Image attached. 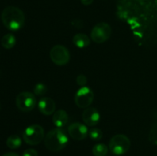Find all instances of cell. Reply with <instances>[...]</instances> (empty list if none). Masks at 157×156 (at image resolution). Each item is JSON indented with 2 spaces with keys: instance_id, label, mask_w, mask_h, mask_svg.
Wrapping results in <instances>:
<instances>
[{
  "instance_id": "cell-3",
  "label": "cell",
  "mask_w": 157,
  "mask_h": 156,
  "mask_svg": "<svg viewBox=\"0 0 157 156\" xmlns=\"http://www.w3.org/2000/svg\"><path fill=\"white\" fill-rule=\"evenodd\" d=\"M130 140L124 134L113 136L109 142V149L116 155H121L129 151L130 148Z\"/></svg>"
},
{
  "instance_id": "cell-24",
  "label": "cell",
  "mask_w": 157,
  "mask_h": 156,
  "mask_svg": "<svg viewBox=\"0 0 157 156\" xmlns=\"http://www.w3.org/2000/svg\"><path fill=\"white\" fill-rule=\"evenodd\" d=\"M116 156H121V155H116Z\"/></svg>"
},
{
  "instance_id": "cell-10",
  "label": "cell",
  "mask_w": 157,
  "mask_h": 156,
  "mask_svg": "<svg viewBox=\"0 0 157 156\" xmlns=\"http://www.w3.org/2000/svg\"><path fill=\"white\" fill-rule=\"evenodd\" d=\"M82 119L87 126H95L101 119V115L94 107H87L82 113Z\"/></svg>"
},
{
  "instance_id": "cell-14",
  "label": "cell",
  "mask_w": 157,
  "mask_h": 156,
  "mask_svg": "<svg viewBox=\"0 0 157 156\" xmlns=\"http://www.w3.org/2000/svg\"><path fill=\"white\" fill-rule=\"evenodd\" d=\"M22 141L18 135H11L6 140V145L11 149H17L21 145Z\"/></svg>"
},
{
  "instance_id": "cell-7",
  "label": "cell",
  "mask_w": 157,
  "mask_h": 156,
  "mask_svg": "<svg viewBox=\"0 0 157 156\" xmlns=\"http://www.w3.org/2000/svg\"><path fill=\"white\" fill-rule=\"evenodd\" d=\"M94 99V94L88 87H81L75 96V102L79 108L86 109L90 106Z\"/></svg>"
},
{
  "instance_id": "cell-4",
  "label": "cell",
  "mask_w": 157,
  "mask_h": 156,
  "mask_svg": "<svg viewBox=\"0 0 157 156\" xmlns=\"http://www.w3.org/2000/svg\"><path fill=\"white\" fill-rule=\"evenodd\" d=\"M23 139L28 145H36L44 139V130L40 125H29L23 132Z\"/></svg>"
},
{
  "instance_id": "cell-6",
  "label": "cell",
  "mask_w": 157,
  "mask_h": 156,
  "mask_svg": "<svg viewBox=\"0 0 157 156\" xmlns=\"http://www.w3.org/2000/svg\"><path fill=\"white\" fill-rule=\"evenodd\" d=\"M17 108L22 112H30L36 106V98L35 94L28 91L20 93L15 100Z\"/></svg>"
},
{
  "instance_id": "cell-1",
  "label": "cell",
  "mask_w": 157,
  "mask_h": 156,
  "mask_svg": "<svg viewBox=\"0 0 157 156\" xmlns=\"http://www.w3.org/2000/svg\"><path fill=\"white\" fill-rule=\"evenodd\" d=\"M2 21L7 29L11 31H18L25 24L24 12L15 6H7L2 12Z\"/></svg>"
},
{
  "instance_id": "cell-20",
  "label": "cell",
  "mask_w": 157,
  "mask_h": 156,
  "mask_svg": "<svg viewBox=\"0 0 157 156\" xmlns=\"http://www.w3.org/2000/svg\"><path fill=\"white\" fill-rule=\"evenodd\" d=\"M76 82L77 84H78V85L81 86V87H84V86L87 84V77H86L84 74L78 75V76H77Z\"/></svg>"
},
{
  "instance_id": "cell-5",
  "label": "cell",
  "mask_w": 157,
  "mask_h": 156,
  "mask_svg": "<svg viewBox=\"0 0 157 156\" xmlns=\"http://www.w3.org/2000/svg\"><path fill=\"white\" fill-rule=\"evenodd\" d=\"M111 35V27L106 22L97 24L90 32V38L94 43L101 44L110 38Z\"/></svg>"
},
{
  "instance_id": "cell-8",
  "label": "cell",
  "mask_w": 157,
  "mask_h": 156,
  "mask_svg": "<svg viewBox=\"0 0 157 156\" xmlns=\"http://www.w3.org/2000/svg\"><path fill=\"white\" fill-rule=\"evenodd\" d=\"M50 58L58 66H64L69 62L71 58L68 49L63 45H55L51 49Z\"/></svg>"
},
{
  "instance_id": "cell-16",
  "label": "cell",
  "mask_w": 157,
  "mask_h": 156,
  "mask_svg": "<svg viewBox=\"0 0 157 156\" xmlns=\"http://www.w3.org/2000/svg\"><path fill=\"white\" fill-rule=\"evenodd\" d=\"M109 147L105 144H96L92 148V153L94 156H106L108 153Z\"/></svg>"
},
{
  "instance_id": "cell-15",
  "label": "cell",
  "mask_w": 157,
  "mask_h": 156,
  "mask_svg": "<svg viewBox=\"0 0 157 156\" xmlns=\"http://www.w3.org/2000/svg\"><path fill=\"white\" fill-rule=\"evenodd\" d=\"M16 43V38L12 34H6L2 37L1 41L2 46L6 49H12Z\"/></svg>"
},
{
  "instance_id": "cell-13",
  "label": "cell",
  "mask_w": 157,
  "mask_h": 156,
  "mask_svg": "<svg viewBox=\"0 0 157 156\" xmlns=\"http://www.w3.org/2000/svg\"><path fill=\"white\" fill-rule=\"evenodd\" d=\"M72 41H73L74 44L79 48H84V47H88L90 44V38L87 35L83 33L76 34L73 37Z\"/></svg>"
},
{
  "instance_id": "cell-21",
  "label": "cell",
  "mask_w": 157,
  "mask_h": 156,
  "mask_svg": "<svg viewBox=\"0 0 157 156\" xmlns=\"http://www.w3.org/2000/svg\"><path fill=\"white\" fill-rule=\"evenodd\" d=\"M22 156H38V153L34 148H28L23 152Z\"/></svg>"
},
{
  "instance_id": "cell-22",
  "label": "cell",
  "mask_w": 157,
  "mask_h": 156,
  "mask_svg": "<svg viewBox=\"0 0 157 156\" xmlns=\"http://www.w3.org/2000/svg\"><path fill=\"white\" fill-rule=\"evenodd\" d=\"M81 2L84 6H90V4H92L94 0H81Z\"/></svg>"
},
{
  "instance_id": "cell-2",
  "label": "cell",
  "mask_w": 157,
  "mask_h": 156,
  "mask_svg": "<svg viewBox=\"0 0 157 156\" xmlns=\"http://www.w3.org/2000/svg\"><path fill=\"white\" fill-rule=\"evenodd\" d=\"M44 145L52 152H58L68 143V136L63 128H55L50 130L44 136Z\"/></svg>"
},
{
  "instance_id": "cell-23",
  "label": "cell",
  "mask_w": 157,
  "mask_h": 156,
  "mask_svg": "<svg viewBox=\"0 0 157 156\" xmlns=\"http://www.w3.org/2000/svg\"><path fill=\"white\" fill-rule=\"evenodd\" d=\"M2 156H19V155L15 152H8L3 154Z\"/></svg>"
},
{
  "instance_id": "cell-11",
  "label": "cell",
  "mask_w": 157,
  "mask_h": 156,
  "mask_svg": "<svg viewBox=\"0 0 157 156\" xmlns=\"http://www.w3.org/2000/svg\"><path fill=\"white\" fill-rule=\"evenodd\" d=\"M38 108L44 116H51L55 113L56 105L55 101L52 98L42 97L38 102Z\"/></svg>"
},
{
  "instance_id": "cell-17",
  "label": "cell",
  "mask_w": 157,
  "mask_h": 156,
  "mask_svg": "<svg viewBox=\"0 0 157 156\" xmlns=\"http://www.w3.org/2000/svg\"><path fill=\"white\" fill-rule=\"evenodd\" d=\"M88 136L93 141H100L103 138V132L100 128H92L89 130Z\"/></svg>"
},
{
  "instance_id": "cell-12",
  "label": "cell",
  "mask_w": 157,
  "mask_h": 156,
  "mask_svg": "<svg viewBox=\"0 0 157 156\" xmlns=\"http://www.w3.org/2000/svg\"><path fill=\"white\" fill-rule=\"evenodd\" d=\"M52 122L57 128H61L65 126L68 122V115L64 110H58L55 112L52 116Z\"/></svg>"
},
{
  "instance_id": "cell-9",
  "label": "cell",
  "mask_w": 157,
  "mask_h": 156,
  "mask_svg": "<svg viewBox=\"0 0 157 156\" xmlns=\"http://www.w3.org/2000/svg\"><path fill=\"white\" fill-rule=\"evenodd\" d=\"M87 125L81 122H74L67 128V132L71 138L76 141H82L88 136Z\"/></svg>"
},
{
  "instance_id": "cell-18",
  "label": "cell",
  "mask_w": 157,
  "mask_h": 156,
  "mask_svg": "<svg viewBox=\"0 0 157 156\" xmlns=\"http://www.w3.org/2000/svg\"><path fill=\"white\" fill-rule=\"evenodd\" d=\"M149 140L153 145H157V122L153 124L149 133Z\"/></svg>"
},
{
  "instance_id": "cell-19",
  "label": "cell",
  "mask_w": 157,
  "mask_h": 156,
  "mask_svg": "<svg viewBox=\"0 0 157 156\" xmlns=\"http://www.w3.org/2000/svg\"><path fill=\"white\" fill-rule=\"evenodd\" d=\"M48 88L42 83H38L34 87V93L37 96H44L47 93Z\"/></svg>"
}]
</instances>
